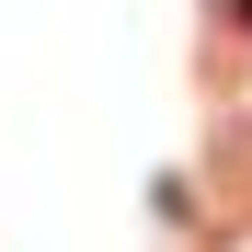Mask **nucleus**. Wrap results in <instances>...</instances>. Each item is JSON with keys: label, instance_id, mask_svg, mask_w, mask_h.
Segmentation results:
<instances>
[{"label": "nucleus", "instance_id": "1", "mask_svg": "<svg viewBox=\"0 0 252 252\" xmlns=\"http://www.w3.org/2000/svg\"><path fill=\"white\" fill-rule=\"evenodd\" d=\"M241 12H252V0H241Z\"/></svg>", "mask_w": 252, "mask_h": 252}]
</instances>
